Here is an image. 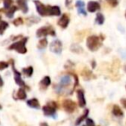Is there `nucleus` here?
I'll return each instance as SVG.
<instances>
[{
    "mask_svg": "<svg viewBox=\"0 0 126 126\" xmlns=\"http://www.w3.org/2000/svg\"><path fill=\"white\" fill-rule=\"evenodd\" d=\"M73 85V76L72 74H67L61 78L60 82L54 86V91L57 94L60 95H67L72 94L74 92V88L72 87Z\"/></svg>",
    "mask_w": 126,
    "mask_h": 126,
    "instance_id": "nucleus-1",
    "label": "nucleus"
},
{
    "mask_svg": "<svg viewBox=\"0 0 126 126\" xmlns=\"http://www.w3.org/2000/svg\"><path fill=\"white\" fill-rule=\"evenodd\" d=\"M86 46L87 47L93 52L97 51L101 47V42H100L99 37L96 35H91L86 39Z\"/></svg>",
    "mask_w": 126,
    "mask_h": 126,
    "instance_id": "nucleus-2",
    "label": "nucleus"
},
{
    "mask_svg": "<svg viewBox=\"0 0 126 126\" xmlns=\"http://www.w3.org/2000/svg\"><path fill=\"white\" fill-rule=\"evenodd\" d=\"M27 38H24L23 40L20 41V42H17L16 43L12 44L11 47H9V49H15L16 50L18 53H21V54H25L27 52V48L25 47V43H26Z\"/></svg>",
    "mask_w": 126,
    "mask_h": 126,
    "instance_id": "nucleus-3",
    "label": "nucleus"
},
{
    "mask_svg": "<svg viewBox=\"0 0 126 126\" xmlns=\"http://www.w3.org/2000/svg\"><path fill=\"white\" fill-rule=\"evenodd\" d=\"M47 35H55V31H54V30L53 29V27H51V26L42 27V28L39 29L36 32V35L38 37H43Z\"/></svg>",
    "mask_w": 126,
    "mask_h": 126,
    "instance_id": "nucleus-4",
    "label": "nucleus"
},
{
    "mask_svg": "<svg viewBox=\"0 0 126 126\" xmlns=\"http://www.w3.org/2000/svg\"><path fill=\"white\" fill-rule=\"evenodd\" d=\"M63 107H64V110H66L68 113H72L74 111V110L76 109L77 105L74 101L71 99H65L63 101Z\"/></svg>",
    "mask_w": 126,
    "mask_h": 126,
    "instance_id": "nucleus-5",
    "label": "nucleus"
},
{
    "mask_svg": "<svg viewBox=\"0 0 126 126\" xmlns=\"http://www.w3.org/2000/svg\"><path fill=\"white\" fill-rule=\"evenodd\" d=\"M50 50L54 54H61L62 51V43L60 40H54L50 44Z\"/></svg>",
    "mask_w": 126,
    "mask_h": 126,
    "instance_id": "nucleus-6",
    "label": "nucleus"
},
{
    "mask_svg": "<svg viewBox=\"0 0 126 126\" xmlns=\"http://www.w3.org/2000/svg\"><path fill=\"white\" fill-rule=\"evenodd\" d=\"M42 111H43L44 115L47 116V117H55L56 108L49 105H47L42 107Z\"/></svg>",
    "mask_w": 126,
    "mask_h": 126,
    "instance_id": "nucleus-7",
    "label": "nucleus"
},
{
    "mask_svg": "<svg viewBox=\"0 0 126 126\" xmlns=\"http://www.w3.org/2000/svg\"><path fill=\"white\" fill-rule=\"evenodd\" d=\"M12 68H13V72H14V79H15V81H16V83L18 85V86L25 87V86H26V85H25L24 81L22 79L20 73L18 72L17 70H16V68L14 67V66L12 67Z\"/></svg>",
    "mask_w": 126,
    "mask_h": 126,
    "instance_id": "nucleus-8",
    "label": "nucleus"
},
{
    "mask_svg": "<svg viewBox=\"0 0 126 126\" xmlns=\"http://www.w3.org/2000/svg\"><path fill=\"white\" fill-rule=\"evenodd\" d=\"M47 15L49 16H60L61 9L58 6H47Z\"/></svg>",
    "mask_w": 126,
    "mask_h": 126,
    "instance_id": "nucleus-9",
    "label": "nucleus"
},
{
    "mask_svg": "<svg viewBox=\"0 0 126 126\" xmlns=\"http://www.w3.org/2000/svg\"><path fill=\"white\" fill-rule=\"evenodd\" d=\"M69 21H70V19H69L68 16H67V14H64V15H62V16H61L59 21H58V25L61 26L62 29H66L67 27V25H68Z\"/></svg>",
    "mask_w": 126,
    "mask_h": 126,
    "instance_id": "nucleus-10",
    "label": "nucleus"
},
{
    "mask_svg": "<svg viewBox=\"0 0 126 126\" xmlns=\"http://www.w3.org/2000/svg\"><path fill=\"white\" fill-rule=\"evenodd\" d=\"M77 98H78L79 107H84L86 104V98H85L84 92L82 90H79L77 92Z\"/></svg>",
    "mask_w": 126,
    "mask_h": 126,
    "instance_id": "nucleus-11",
    "label": "nucleus"
},
{
    "mask_svg": "<svg viewBox=\"0 0 126 126\" xmlns=\"http://www.w3.org/2000/svg\"><path fill=\"white\" fill-rule=\"evenodd\" d=\"M99 8H100L99 4L98 2H95V1H91L87 4V10L89 12H95Z\"/></svg>",
    "mask_w": 126,
    "mask_h": 126,
    "instance_id": "nucleus-12",
    "label": "nucleus"
},
{
    "mask_svg": "<svg viewBox=\"0 0 126 126\" xmlns=\"http://www.w3.org/2000/svg\"><path fill=\"white\" fill-rule=\"evenodd\" d=\"M81 75H82L83 78H85V79H90L93 77H94V75L93 74V72L91 70H89L87 67L83 68V70L81 71Z\"/></svg>",
    "mask_w": 126,
    "mask_h": 126,
    "instance_id": "nucleus-13",
    "label": "nucleus"
},
{
    "mask_svg": "<svg viewBox=\"0 0 126 126\" xmlns=\"http://www.w3.org/2000/svg\"><path fill=\"white\" fill-rule=\"evenodd\" d=\"M35 3H36L37 11L39 12V14L41 16H46L47 15V7L44 6L43 4H42L40 2H35Z\"/></svg>",
    "mask_w": 126,
    "mask_h": 126,
    "instance_id": "nucleus-14",
    "label": "nucleus"
},
{
    "mask_svg": "<svg viewBox=\"0 0 126 126\" xmlns=\"http://www.w3.org/2000/svg\"><path fill=\"white\" fill-rule=\"evenodd\" d=\"M50 84H51V79L48 76H45L40 82V86L42 87V89H46L47 86H50Z\"/></svg>",
    "mask_w": 126,
    "mask_h": 126,
    "instance_id": "nucleus-15",
    "label": "nucleus"
},
{
    "mask_svg": "<svg viewBox=\"0 0 126 126\" xmlns=\"http://www.w3.org/2000/svg\"><path fill=\"white\" fill-rule=\"evenodd\" d=\"M112 113H113L114 116L118 117H123V116H124V112H123V110H121L120 107L117 105H113V108H112Z\"/></svg>",
    "mask_w": 126,
    "mask_h": 126,
    "instance_id": "nucleus-16",
    "label": "nucleus"
},
{
    "mask_svg": "<svg viewBox=\"0 0 126 126\" xmlns=\"http://www.w3.org/2000/svg\"><path fill=\"white\" fill-rule=\"evenodd\" d=\"M27 105L30 107L35 108V109H38L39 107H40V103H39V101L36 98H31V99L28 100V101H27Z\"/></svg>",
    "mask_w": 126,
    "mask_h": 126,
    "instance_id": "nucleus-17",
    "label": "nucleus"
},
{
    "mask_svg": "<svg viewBox=\"0 0 126 126\" xmlns=\"http://www.w3.org/2000/svg\"><path fill=\"white\" fill-rule=\"evenodd\" d=\"M88 113H89V110H87V109H86V110H85V111L83 112L82 115L77 118V120H76V122H75V125H79L81 122H83L84 120H86V117L88 116Z\"/></svg>",
    "mask_w": 126,
    "mask_h": 126,
    "instance_id": "nucleus-18",
    "label": "nucleus"
},
{
    "mask_svg": "<svg viewBox=\"0 0 126 126\" xmlns=\"http://www.w3.org/2000/svg\"><path fill=\"white\" fill-rule=\"evenodd\" d=\"M70 49L72 52L75 53V54H82L83 53V48L80 46L78 45V44H73V45L71 46Z\"/></svg>",
    "mask_w": 126,
    "mask_h": 126,
    "instance_id": "nucleus-19",
    "label": "nucleus"
},
{
    "mask_svg": "<svg viewBox=\"0 0 126 126\" xmlns=\"http://www.w3.org/2000/svg\"><path fill=\"white\" fill-rule=\"evenodd\" d=\"M17 98H19V99H21V100H23V99H25V98H27V93H26V92H25L24 89H23V88H20V89L18 90Z\"/></svg>",
    "mask_w": 126,
    "mask_h": 126,
    "instance_id": "nucleus-20",
    "label": "nucleus"
},
{
    "mask_svg": "<svg viewBox=\"0 0 126 126\" xmlns=\"http://www.w3.org/2000/svg\"><path fill=\"white\" fill-rule=\"evenodd\" d=\"M23 73L27 77H30V76H32V74H33V67H26V68H23Z\"/></svg>",
    "mask_w": 126,
    "mask_h": 126,
    "instance_id": "nucleus-21",
    "label": "nucleus"
},
{
    "mask_svg": "<svg viewBox=\"0 0 126 126\" xmlns=\"http://www.w3.org/2000/svg\"><path fill=\"white\" fill-rule=\"evenodd\" d=\"M47 46V40L46 38H44V39H42V40L39 42L37 47H38L39 49H43V48H45Z\"/></svg>",
    "mask_w": 126,
    "mask_h": 126,
    "instance_id": "nucleus-22",
    "label": "nucleus"
},
{
    "mask_svg": "<svg viewBox=\"0 0 126 126\" xmlns=\"http://www.w3.org/2000/svg\"><path fill=\"white\" fill-rule=\"evenodd\" d=\"M104 22H105V16H103V14L101 13H98L97 14V16H96V23L98 24H103Z\"/></svg>",
    "mask_w": 126,
    "mask_h": 126,
    "instance_id": "nucleus-23",
    "label": "nucleus"
},
{
    "mask_svg": "<svg viewBox=\"0 0 126 126\" xmlns=\"http://www.w3.org/2000/svg\"><path fill=\"white\" fill-rule=\"evenodd\" d=\"M120 61H118L117 59L114 60L113 62H112V68L115 69V70H117V69L119 68V67H120Z\"/></svg>",
    "mask_w": 126,
    "mask_h": 126,
    "instance_id": "nucleus-24",
    "label": "nucleus"
},
{
    "mask_svg": "<svg viewBox=\"0 0 126 126\" xmlns=\"http://www.w3.org/2000/svg\"><path fill=\"white\" fill-rule=\"evenodd\" d=\"M107 2H108V4H110V5L115 7V6H117V4H118V0H107Z\"/></svg>",
    "mask_w": 126,
    "mask_h": 126,
    "instance_id": "nucleus-25",
    "label": "nucleus"
},
{
    "mask_svg": "<svg viewBox=\"0 0 126 126\" xmlns=\"http://www.w3.org/2000/svg\"><path fill=\"white\" fill-rule=\"evenodd\" d=\"M86 126H96L94 122L93 121V119L91 118H87L86 120Z\"/></svg>",
    "mask_w": 126,
    "mask_h": 126,
    "instance_id": "nucleus-26",
    "label": "nucleus"
},
{
    "mask_svg": "<svg viewBox=\"0 0 126 126\" xmlns=\"http://www.w3.org/2000/svg\"><path fill=\"white\" fill-rule=\"evenodd\" d=\"M6 67H8V63L1 61V62H0V70H3V69L6 68Z\"/></svg>",
    "mask_w": 126,
    "mask_h": 126,
    "instance_id": "nucleus-27",
    "label": "nucleus"
},
{
    "mask_svg": "<svg viewBox=\"0 0 126 126\" xmlns=\"http://www.w3.org/2000/svg\"><path fill=\"white\" fill-rule=\"evenodd\" d=\"M84 3L82 2V1H78L77 3H76V6H77L79 9H83L84 8Z\"/></svg>",
    "mask_w": 126,
    "mask_h": 126,
    "instance_id": "nucleus-28",
    "label": "nucleus"
},
{
    "mask_svg": "<svg viewBox=\"0 0 126 126\" xmlns=\"http://www.w3.org/2000/svg\"><path fill=\"white\" fill-rule=\"evenodd\" d=\"M47 105H51V106L54 107V108H56V109L58 108V105H57V104H56L55 102H54V101H51V102H49V103L47 104Z\"/></svg>",
    "mask_w": 126,
    "mask_h": 126,
    "instance_id": "nucleus-29",
    "label": "nucleus"
},
{
    "mask_svg": "<svg viewBox=\"0 0 126 126\" xmlns=\"http://www.w3.org/2000/svg\"><path fill=\"white\" fill-rule=\"evenodd\" d=\"M121 103H122L123 106L126 109V98H122V99H121Z\"/></svg>",
    "mask_w": 126,
    "mask_h": 126,
    "instance_id": "nucleus-30",
    "label": "nucleus"
},
{
    "mask_svg": "<svg viewBox=\"0 0 126 126\" xmlns=\"http://www.w3.org/2000/svg\"><path fill=\"white\" fill-rule=\"evenodd\" d=\"M92 67H93V68H95V67H96V62H95V61H92Z\"/></svg>",
    "mask_w": 126,
    "mask_h": 126,
    "instance_id": "nucleus-31",
    "label": "nucleus"
},
{
    "mask_svg": "<svg viewBox=\"0 0 126 126\" xmlns=\"http://www.w3.org/2000/svg\"><path fill=\"white\" fill-rule=\"evenodd\" d=\"M40 126H48V125H47V123L42 122V123H41V124H40Z\"/></svg>",
    "mask_w": 126,
    "mask_h": 126,
    "instance_id": "nucleus-32",
    "label": "nucleus"
},
{
    "mask_svg": "<svg viewBox=\"0 0 126 126\" xmlns=\"http://www.w3.org/2000/svg\"><path fill=\"white\" fill-rule=\"evenodd\" d=\"M71 2H72V0H66V4H67V6H69Z\"/></svg>",
    "mask_w": 126,
    "mask_h": 126,
    "instance_id": "nucleus-33",
    "label": "nucleus"
},
{
    "mask_svg": "<svg viewBox=\"0 0 126 126\" xmlns=\"http://www.w3.org/2000/svg\"><path fill=\"white\" fill-rule=\"evenodd\" d=\"M3 85H4V81H3L2 78H1V76H0V86H2Z\"/></svg>",
    "mask_w": 126,
    "mask_h": 126,
    "instance_id": "nucleus-34",
    "label": "nucleus"
},
{
    "mask_svg": "<svg viewBox=\"0 0 126 126\" xmlns=\"http://www.w3.org/2000/svg\"><path fill=\"white\" fill-rule=\"evenodd\" d=\"M124 71H125V72H126V65L124 66Z\"/></svg>",
    "mask_w": 126,
    "mask_h": 126,
    "instance_id": "nucleus-35",
    "label": "nucleus"
},
{
    "mask_svg": "<svg viewBox=\"0 0 126 126\" xmlns=\"http://www.w3.org/2000/svg\"><path fill=\"white\" fill-rule=\"evenodd\" d=\"M125 16H126V12H125Z\"/></svg>",
    "mask_w": 126,
    "mask_h": 126,
    "instance_id": "nucleus-36",
    "label": "nucleus"
},
{
    "mask_svg": "<svg viewBox=\"0 0 126 126\" xmlns=\"http://www.w3.org/2000/svg\"><path fill=\"white\" fill-rule=\"evenodd\" d=\"M0 108H1V106H0Z\"/></svg>",
    "mask_w": 126,
    "mask_h": 126,
    "instance_id": "nucleus-37",
    "label": "nucleus"
},
{
    "mask_svg": "<svg viewBox=\"0 0 126 126\" xmlns=\"http://www.w3.org/2000/svg\"><path fill=\"white\" fill-rule=\"evenodd\" d=\"M83 126H85V125H83Z\"/></svg>",
    "mask_w": 126,
    "mask_h": 126,
    "instance_id": "nucleus-38",
    "label": "nucleus"
},
{
    "mask_svg": "<svg viewBox=\"0 0 126 126\" xmlns=\"http://www.w3.org/2000/svg\"><path fill=\"white\" fill-rule=\"evenodd\" d=\"M125 88H126V86H125Z\"/></svg>",
    "mask_w": 126,
    "mask_h": 126,
    "instance_id": "nucleus-39",
    "label": "nucleus"
}]
</instances>
